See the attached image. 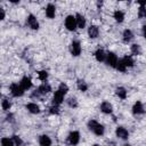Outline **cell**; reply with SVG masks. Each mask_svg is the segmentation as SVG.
Wrapping results in <instances>:
<instances>
[{
  "label": "cell",
  "instance_id": "cell-1",
  "mask_svg": "<svg viewBox=\"0 0 146 146\" xmlns=\"http://www.w3.org/2000/svg\"><path fill=\"white\" fill-rule=\"evenodd\" d=\"M88 127H89V129H90L94 133H96L97 136H102V135L104 133V127H103L100 123H98L97 121H95V120L89 121V122H88Z\"/></svg>",
  "mask_w": 146,
  "mask_h": 146
},
{
  "label": "cell",
  "instance_id": "cell-2",
  "mask_svg": "<svg viewBox=\"0 0 146 146\" xmlns=\"http://www.w3.org/2000/svg\"><path fill=\"white\" fill-rule=\"evenodd\" d=\"M65 26L68 31H74L76 29V22H75V16L68 15L65 19Z\"/></svg>",
  "mask_w": 146,
  "mask_h": 146
},
{
  "label": "cell",
  "instance_id": "cell-3",
  "mask_svg": "<svg viewBox=\"0 0 146 146\" xmlns=\"http://www.w3.org/2000/svg\"><path fill=\"white\" fill-rule=\"evenodd\" d=\"M64 96H65V94H64L62 90L58 89L57 91H55L54 97H52V103H54V105H56V106L60 105V104L63 103V100H64Z\"/></svg>",
  "mask_w": 146,
  "mask_h": 146
},
{
  "label": "cell",
  "instance_id": "cell-4",
  "mask_svg": "<svg viewBox=\"0 0 146 146\" xmlns=\"http://www.w3.org/2000/svg\"><path fill=\"white\" fill-rule=\"evenodd\" d=\"M10 91H11L13 96H15V97H21L24 95V90L18 83H13L10 86Z\"/></svg>",
  "mask_w": 146,
  "mask_h": 146
},
{
  "label": "cell",
  "instance_id": "cell-5",
  "mask_svg": "<svg viewBox=\"0 0 146 146\" xmlns=\"http://www.w3.org/2000/svg\"><path fill=\"white\" fill-rule=\"evenodd\" d=\"M105 59H106L107 65H110L111 67H115V66H116V63H117V60H119L117 57H116V55H115L114 52H108V54L106 55Z\"/></svg>",
  "mask_w": 146,
  "mask_h": 146
},
{
  "label": "cell",
  "instance_id": "cell-6",
  "mask_svg": "<svg viewBox=\"0 0 146 146\" xmlns=\"http://www.w3.org/2000/svg\"><path fill=\"white\" fill-rule=\"evenodd\" d=\"M51 90V88H50V86L49 84H47V83H43V84H41L36 90H35V92L33 94V96H39V95H46L47 92H49Z\"/></svg>",
  "mask_w": 146,
  "mask_h": 146
},
{
  "label": "cell",
  "instance_id": "cell-7",
  "mask_svg": "<svg viewBox=\"0 0 146 146\" xmlns=\"http://www.w3.org/2000/svg\"><path fill=\"white\" fill-rule=\"evenodd\" d=\"M71 54L73 56H79L81 54V44L79 41H73L71 43Z\"/></svg>",
  "mask_w": 146,
  "mask_h": 146
},
{
  "label": "cell",
  "instance_id": "cell-8",
  "mask_svg": "<svg viewBox=\"0 0 146 146\" xmlns=\"http://www.w3.org/2000/svg\"><path fill=\"white\" fill-rule=\"evenodd\" d=\"M80 141V133L78 131H72L68 135V143L71 145H78Z\"/></svg>",
  "mask_w": 146,
  "mask_h": 146
},
{
  "label": "cell",
  "instance_id": "cell-9",
  "mask_svg": "<svg viewBox=\"0 0 146 146\" xmlns=\"http://www.w3.org/2000/svg\"><path fill=\"white\" fill-rule=\"evenodd\" d=\"M115 133H116V136H117L119 138H121V139H127V138L129 137V132H128V130L124 129L123 127H117Z\"/></svg>",
  "mask_w": 146,
  "mask_h": 146
},
{
  "label": "cell",
  "instance_id": "cell-10",
  "mask_svg": "<svg viewBox=\"0 0 146 146\" xmlns=\"http://www.w3.org/2000/svg\"><path fill=\"white\" fill-rule=\"evenodd\" d=\"M19 86L23 88V90H27V89H30V88L32 87V81H31V79H30L29 76H24V78L21 80Z\"/></svg>",
  "mask_w": 146,
  "mask_h": 146
},
{
  "label": "cell",
  "instance_id": "cell-11",
  "mask_svg": "<svg viewBox=\"0 0 146 146\" xmlns=\"http://www.w3.org/2000/svg\"><path fill=\"white\" fill-rule=\"evenodd\" d=\"M27 24L33 30H38L39 29V23H38L36 18L33 15H29V17H27Z\"/></svg>",
  "mask_w": 146,
  "mask_h": 146
},
{
  "label": "cell",
  "instance_id": "cell-12",
  "mask_svg": "<svg viewBox=\"0 0 146 146\" xmlns=\"http://www.w3.org/2000/svg\"><path fill=\"white\" fill-rule=\"evenodd\" d=\"M55 13H56V8L52 3H49L46 7V15L48 18H54L55 17Z\"/></svg>",
  "mask_w": 146,
  "mask_h": 146
},
{
  "label": "cell",
  "instance_id": "cell-13",
  "mask_svg": "<svg viewBox=\"0 0 146 146\" xmlns=\"http://www.w3.org/2000/svg\"><path fill=\"white\" fill-rule=\"evenodd\" d=\"M39 144H40V146H50L51 139L47 135H42L39 137Z\"/></svg>",
  "mask_w": 146,
  "mask_h": 146
},
{
  "label": "cell",
  "instance_id": "cell-14",
  "mask_svg": "<svg viewBox=\"0 0 146 146\" xmlns=\"http://www.w3.org/2000/svg\"><path fill=\"white\" fill-rule=\"evenodd\" d=\"M75 22H76V26L80 27V29H83L86 26V19L81 14L75 15Z\"/></svg>",
  "mask_w": 146,
  "mask_h": 146
},
{
  "label": "cell",
  "instance_id": "cell-15",
  "mask_svg": "<svg viewBox=\"0 0 146 146\" xmlns=\"http://www.w3.org/2000/svg\"><path fill=\"white\" fill-rule=\"evenodd\" d=\"M132 112H133V114H143L144 113V106H143V104L140 102H137L133 105V107H132Z\"/></svg>",
  "mask_w": 146,
  "mask_h": 146
},
{
  "label": "cell",
  "instance_id": "cell-16",
  "mask_svg": "<svg viewBox=\"0 0 146 146\" xmlns=\"http://www.w3.org/2000/svg\"><path fill=\"white\" fill-rule=\"evenodd\" d=\"M26 108H27L29 112H31V113H33V114H36V113L40 112V107H39L36 104H34V103H29V104L26 105Z\"/></svg>",
  "mask_w": 146,
  "mask_h": 146
},
{
  "label": "cell",
  "instance_id": "cell-17",
  "mask_svg": "<svg viewBox=\"0 0 146 146\" xmlns=\"http://www.w3.org/2000/svg\"><path fill=\"white\" fill-rule=\"evenodd\" d=\"M98 33H99V30L96 25H91L88 30V34L90 38H97L98 36Z\"/></svg>",
  "mask_w": 146,
  "mask_h": 146
},
{
  "label": "cell",
  "instance_id": "cell-18",
  "mask_svg": "<svg viewBox=\"0 0 146 146\" xmlns=\"http://www.w3.org/2000/svg\"><path fill=\"white\" fill-rule=\"evenodd\" d=\"M100 110H102V112H104L106 114H110V113H112V105L108 102H104L100 105Z\"/></svg>",
  "mask_w": 146,
  "mask_h": 146
},
{
  "label": "cell",
  "instance_id": "cell-19",
  "mask_svg": "<svg viewBox=\"0 0 146 146\" xmlns=\"http://www.w3.org/2000/svg\"><path fill=\"white\" fill-rule=\"evenodd\" d=\"M95 57H96V59H97L98 62H104L106 55H105V52H104L103 49H97L96 52H95Z\"/></svg>",
  "mask_w": 146,
  "mask_h": 146
},
{
  "label": "cell",
  "instance_id": "cell-20",
  "mask_svg": "<svg viewBox=\"0 0 146 146\" xmlns=\"http://www.w3.org/2000/svg\"><path fill=\"white\" fill-rule=\"evenodd\" d=\"M121 60H122V63L124 64L125 67H131V66H133V59H132L131 56H124Z\"/></svg>",
  "mask_w": 146,
  "mask_h": 146
},
{
  "label": "cell",
  "instance_id": "cell-21",
  "mask_svg": "<svg viewBox=\"0 0 146 146\" xmlns=\"http://www.w3.org/2000/svg\"><path fill=\"white\" fill-rule=\"evenodd\" d=\"M115 92H116V95H117L120 98H122V99H124V98L127 97V91H125V89H124L123 87H119V88H116Z\"/></svg>",
  "mask_w": 146,
  "mask_h": 146
},
{
  "label": "cell",
  "instance_id": "cell-22",
  "mask_svg": "<svg viewBox=\"0 0 146 146\" xmlns=\"http://www.w3.org/2000/svg\"><path fill=\"white\" fill-rule=\"evenodd\" d=\"M114 18H115V21H116V22L121 23V22H123L124 14H123L121 10H116V11H114Z\"/></svg>",
  "mask_w": 146,
  "mask_h": 146
},
{
  "label": "cell",
  "instance_id": "cell-23",
  "mask_svg": "<svg viewBox=\"0 0 146 146\" xmlns=\"http://www.w3.org/2000/svg\"><path fill=\"white\" fill-rule=\"evenodd\" d=\"M132 36H133V34H132V32L130 30H125L123 32V41L124 42H129L132 39Z\"/></svg>",
  "mask_w": 146,
  "mask_h": 146
},
{
  "label": "cell",
  "instance_id": "cell-24",
  "mask_svg": "<svg viewBox=\"0 0 146 146\" xmlns=\"http://www.w3.org/2000/svg\"><path fill=\"white\" fill-rule=\"evenodd\" d=\"M1 146H14V143L9 138H2L1 139Z\"/></svg>",
  "mask_w": 146,
  "mask_h": 146
},
{
  "label": "cell",
  "instance_id": "cell-25",
  "mask_svg": "<svg viewBox=\"0 0 146 146\" xmlns=\"http://www.w3.org/2000/svg\"><path fill=\"white\" fill-rule=\"evenodd\" d=\"M115 68H117V70H119V71H121V72H124L127 67L124 66V64L122 63V60H121V59H119V60H117V63H116Z\"/></svg>",
  "mask_w": 146,
  "mask_h": 146
},
{
  "label": "cell",
  "instance_id": "cell-26",
  "mask_svg": "<svg viewBox=\"0 0 146 146\" xmlns=\"http://www.w3.org/2000/svg\"><path fill=\"white\" fill-rule=\"evenodd\" d=\"M131 52L133 55H139L140 54V47L138 44H132L131 46Z\"/></svg>",
  "mask_w": 146,
  "mask_h": 146
},
{
  "label": "cell",
  "instance_id": "cell-27",
  "mask_svg": "<svg viewBox=\"0 0 146 146\" xmlns=\"http://www.w3.org/2000/svg\"><path fill=\"white\" fill-rule=\"evenodd\" d=\"M78 88H79L81 91H86V90L88 89V86L86 84L84 81H79V82H78Z\"/></svg>",
  "mask_w": 146,
  "mask_h": 146
},
{
  "label": "cell",
  "instance_id": "cell-28",
  "mask_svg": "<svg viewBox=\"0 0 146 146\" xmlns=\"http://www.w3.org/2000/svg\"><path fill=\"white\" fill-rule=\"evenodd\" d=\"M13 143H14V145H16V146H21L22 145V139L18 137V136H13Z\"/></svg>",
  "mask_w": 146,
  "mask_h": 146
},
{
  "label": "cell",
  "instance_id": "cell-29",
  "mask_svg": "<svg viewBox=\"0 0 146 146\" xmlns=\"http://www.w3.org/2000/svg\"><path fill=\"white\" fill-rule=\"evenodd\" d=\"M47 78H48V73H47L46 71H40V72H39V79H40L41 81H44Z\"/></svg>",
  "mask_w": 146,
  "mask_h": 146
},
{
  "label": "cell",
  "instance_id": "cell-30",
  "mask_svg": "<svg viewBox=\"0 0 146 146\" xmlns=\"http://www.w3.org/2000/svg\"><path fill=\"white\" fill-rule=\"evenodd\" d=\"M67 104L71 106V107H76L78 106V103H76V99L75 98H70L67 100Z\"/></svg>",
  "mask_w": 146,
  "mask_h": 146
},
{
  "label": "cell",
  "instance_id": "cell-31",
  "mask_svg": "<svg viewBox=\"0 0 146 146\" xmlns=\"http://www.w3.org/2000/svg\"><path fill=\"white\" fill-rule=\"evenodd\" d=\"M2 108L6 110V111L10 108V103H9L8 99H3V100H2Z\"/></svg>",
  "mask_w": 146,
  "mask_h": 146
},
{
  "label": "cell",
  "instance_id": "cell-32",
  "mask_svg": "<svg viewBox=\"0 0 146 146\" xmlns=\"http://www.w3.org/2000/svg\"><path fill=\"white\" fill-rule=\"evenodd\" d=\"M140 8H139V17H144L145 16V8H144V2H140Z\"/></svg>",
  "mask_w": 146,
  "mask_h": 146
},
{
  "label": "cell",
  "instance_id": "cell-33",
  "mask_svg": "<svg viewBox=\"0 0 146 146\" xmlns=\"http://www.w3.org/2000/svg\"><path fill=\"white\" fill-rule=\"evenodd\" d=\"M50 113H51V114H58V113H59V111H58V106L52 105V106L50 107Z\"/></svg>",
  "mask_w": 146,
  "mask_h": 146
},
{
  "label": "cell",
  "instance_id": "cell-34",
  "mask_svg": "<svg viewBox=\"0 0 146 146\" xmlns=\"http://www.w3.org/2000/svg\"><path fill=\"white\" fill-rule=\"evenodd\" d=\"M59 90H62L64 94H66L67 92V90H68V88H67V86L66 84H64V83H60V86H59V88H58Z\"/></svg>",
  "mask_w": 146,
  "mask_h": 146
},
{
  "label": "cell",
  "instance_id": "cell-35",
  "mask_svg": "<svg viewBox=\"0 0 146 146\" xmlns=\"http://www.w3.org/2000/svg\"><path fill=\"white\" fill-rule=\"evenodd\" d=\"M5 16H6V13H5L3 8H1V7H0V21H2V19L5 18Z\"/></svg>",
  "mask_w": 146,
  "mask_h": 146
},
{
  "label": "cell",
  "instance_id": "cell-36",
  "mask_svg": "<svg viewBox=\"0 0 146 146\" xmlns=\"http://www.w3.org/2000/svg\"><path fill=\"white\" fill-rule=\"evenodd\" d=\"M94 146H99V145H94Z\"/></svg>",
  "mask_w": 146,
  "mask_h": 146
},
{
  "label": "cell",
  "instance_id": "cell-37",
  "mask_svg": "<svg viewBox=\"0 0 146 146\" xmlns=\"http://www.w3.org/2000/svg\"><path fill=\"white\" fill-rule=\"evenodd\" d=\"M125 146H130V145H125Z\"/></svg>",
  "mask_w": 146,
  "mask_h": 146
}]
</instances>
